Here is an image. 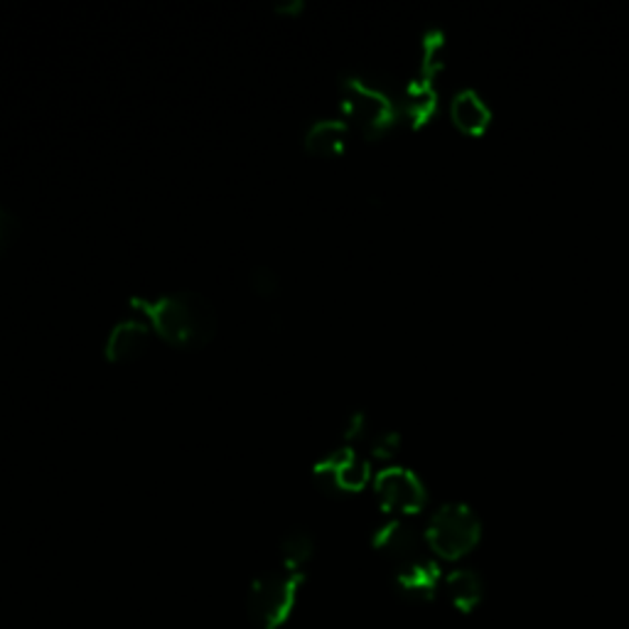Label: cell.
Wrapping results in <instances>:
<instances>
[{
  "label": "cell",
  "instance_id": "cell-13",
  "mask_svg": "<svg viewBox=\"0 0 629 629\" xmlns=\"http://www.w3.org/2000/svg\"><path fill=\"white\" fill-rule=\"evenodd\" d=\"M435 106H438V94L433 89V81L419 75L409 85L406 97H403V109H406V116L415 126H419L423 121H429L435 111Z\"/></svg>",
  "mask_w": 629,
  "mask_h": 629
},
{
  "label": "cell",
  "instance_id": "cell-4",
  "mask_svg": "<svg viewBox=\"0 0 629 629\" xmlns=\"http://www.w3.org/2000/svg\"><path fill=\"white\" fill-rule=\"evenodd\" d=\"M342 111L354 126H360L366 136H382L396 121V104L389 94L372 85L364 77H344L342 85Z\"/></svg>",
  "mask_w": 629,
  "mask_h": 629
},
{
  "label": "cell",
  "instance_id": "cell-14",
  "mask_svg": "<svg viewBox=\"0 0 629 629\" xmlns=\"http://www.w3.org/2000/svg\"><path fill=\"white\" fill-rule=\"evenodd\" d=\"M315 553V539L307 529H291L286 537L281 539V563L288 571L303 573L305 563L311 561Z\"/></svg>",
  "mask_w": 629,
  "mask_h": 629
},
{
  "label": "cell",
  "instance_id": "cell-10",
  "mask_svg": "<svg viewBox=\"0 0 629 629\" xmlns=\"http://www.w3.org/2000/svg\"><path fill=\"white\" fill-rule=\"evenodd\" d=\"M350 124L340 118H320L305 130V150L313 156H337L347 144Z\"/></svg>",
  "mask_w": 629,
  "mask_h": 629
},
{
  "label": "cell",
  "instance_id": "cell-16",
  "mask_svg": "<svg viewBox=\"0 0 629 629\" xmlns=\"http://www.w3.org/2000/svg\"><path fill=\"white\" fill-rule=\"evenodd\" d=\"M252 286L258 295H264V298H271V295H276L281 288V281L276 273L266 266H258L252 276Z\"/></svg>",
  "mask_w": 629,
  "mask_h": 629
},
{
  "label": "cell",
  "instance_id": "cell-5",
  "mask_svg": "<svg viewBox=\"0 0 629 629\" xmlns=\"http://www.w3.org/2000/svg\"><path fill=\"white\" fill-rule=\"evenodd\" d=\"M376 494L389 512L413 514L425 504V487L419 474L409 468H384L374 480Z\"/></svg>",
  "mask_w": 629,
  "mask_h": 629
},
{
  "label": "cell",
  "instance_id": "cell-17",
  "mask_svg": "<svg viewBox=\"0 0 629 629\" xmlns=\"http://www.w3.org/2000/svg\"><path fill=\"white\" fill-rule=\"evenodd\" d=\"M401 445V435L396 431H382L374 435L372 441V455L374 458H391Z\"/></svg>",
  "mask_w": 629,
  "mask_h": 629
},
{
  "label": "cell",
  "instance_id": "cell-7",
  "mask_svg": "<svg viewBox=\"0 0 629 629\" xmlns=\"http://www.w3.org/2000/svg\"><path fill=\"white\" fill-rule=\"evenodd\" d=\"M156 335L144 315H130L116 323L106 340V360L130 362L138 360L150 347V337Z\"/></svg>",
  "mask_w": 629,
  "mask_h": 629
},
{
  "label": "cell",
  "instance_id": "cell-1",
  "mask_svg": "<svg viewBox=\"0 0 629 629\" xmlns=\"http://www.w3.org/2000/svg\"><path fill=\"white\" fill-rule=\"evenodd\" d=\"M130 307L144 315L153 332L175 347L195 350L217 335V311L207 295L195 291L165 293L158 298H134Z\"/></svg>",
  "mask_w": 629,
  "mask_h": 629
},
{
  "label": "cell",
  "instance_id": "cell-2",
  "mask_svg": "<svg viewBox=\"0 0 629 629\" xmlns=\"http://www.w3.org/2000/svg\"><path fill=\"white\" fill-rule=\"evenodd\" d=\"M303 583V573L288 571V568H276V571L261 573L246 598V612L252 625L258 629H278L288 620L298 588Z\"/></svg>",
  "mask_w": 629,
  "mask_h": 629
},
{
  "label": "cell",
  "instance_id": "cell-15",
  "mask_svg": "<svg viewBox=\"0 0 629 629\" xmlns=\"http://www.w3.org/2000/svg\"><path fill=\"white\" fill-rule=\"evenodd\" d=\"M443 57H445V40L441 30H429L423 40V62H421V77L431 79L441 72L443 67Z\"/></svg>",
  "mask_w": 629,
  "mask_h": 629
},
{
  "label": "cell",
  "instance_id": "cell-12",
  "mask_svg": "<svg viewBox=\"0 0 629 629\" xmlns=\"http://www.w3.org/2000/svg\"><path fill=\"white\" fill-rule=\"evenodd\" d=\"M445 588H448L450 600H453V605L460 612H472L484 596L482 578L474 571H468V568L450 573L445 578Z\"/></svg>",
  "mask_w": 629,
  "mask_h": 629
},
{
  "label": "cell",
  "instance_id": "cell-8",
  "mask_svg": "<svg viewBox=\"0 0 629 629\" xmlns=\"http://www.w3.org/2000/svg\"><path fill=\"white\" fill-rule=\"evenodd\" d=\"M374 546L396 568H403L423 558L419 537H415V531L409 524H403V521H389V524L379 529L374 537Z\"/></svg>",
  "mask_w": 629,
  "mask_h": 629
},
{
  "label": "cell",
  "instance_id": "cell-3",
  "mask_svg": "<svg viewBox=\"0 0 629 629\" xmlns=\"http://www.w3.org/2000/svg\"><path fill=\"white\" fill-rule=\"evenodd\" d=\"M482 524L478 514L462 502H445L435 509V514L425 529V541L445 561H458V558L472 551L480 541Z\"/></svg>",
  "mask_w": 629,
  "mask_h": 629
},
{
  "label": "cell",
  "instance_id": "cell-6",
  "mask_svg": "<svg viewBox=\"0 0 629 629\" xmlns=\"http://www.w3.org/2000/svg\"><path fill=\"white\" fill-rule=\"evenodd\" d=\"M370 460L354 453L352 448L335 450L315 468V480L330 492H357L370 482Z\"/></svg>",
  "mask_w": 629,
  "mask_h": 629
},
{
  "label": "cell",
  "instance_id": "cell-11",
  "mask_svg": "<svg viewBox=\"0 0 629 629\" xmlns=\"http://www.w3.org/2000/svg\"><path fill=\"white\" fill-rule=\"evenodd\" d=\"M450 116H453V121L462 134H470V136L482 134V130L490 126V118H492L484 99L474 89H460L455 94L453 104H450Z\"/></svg>",
  "mask_w": 629,
  "mask_h": 629
},
{
  "label": "cell",
  "instance_id": "cell-9",
  "mask_svg": "<svg viewBox=\"0 0 629 629\" xmlns=\"http://www.w3.org/2000/svg\"><path fill=\"white\" fill-rule=\"evenodd\" d=\"M438 583H441V571L425 556L409 566L396 568V588L406 600H433Z\"/></svg>",
  "mask_w": 629,
  "mask_h": 629
},
{
  "label": "cell",
  "instance_id": "cell-18",
  "mask_svg": "<svg viewBox=\"0 0 629 629\" xmlns=\"http://www.w3.org/2000/svg\"><path fill=\"white\" fill-rule=\"evenodd\" d=\"M366 429V419H364V413L357 411V413H352L347 423H344V441H354V438H360Z\"/></svg>",
  "mask_w": 629,
  "mask_h": 629
}]
</instances>
